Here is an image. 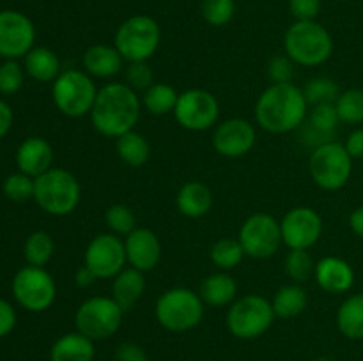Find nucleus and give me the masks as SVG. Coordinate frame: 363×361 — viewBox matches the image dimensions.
Listing matches in <instances>:
<instances>
[{"mask_svg":"<svg viewBox=\"0 0 363 361\" xmlns=\"http://www.w3.org/2000/svg\"><path fill=\"white\" fill-rule=\"evenodd\" d=\"M105 219L108 229L112 230L116 236H128V234H131L137 229V227H135L137 225V218H135L133 211H131L128 205H110V207L106 209Z\"/></svg>","mask_w":363,"mask_h":361,"instance_id":"4c0bfd02","label":"nucleus"},{"mask_svg":"<svg viewBox=\"0 0 363 361\" xmlns=\"http://www.w3.org/2000/svg\"><path fill=\"white\" fill-rule=\"evenodd\" d=\"M53 101L67 117H82L91 113L94 106L98 88L91 74L80 69H67L53 81Z\"/></svg>","mask_w":363,"mask_h":361,"instance_id":"1a4fd4ad","label":"nucleus"},{"mask_svg":"<svg viewBox=\"0 0 363 361\" xmlns=\"http://www.w3.org/2000/svg\"><path fill=\"white\" fill-rule=\"evenodd\" d=\"M11 126H13V110L7 103L0 101V138L6 137Z\"/></svg>","mask_w":363,"mask_h":361,"instance_id":"de8ad7c7","label":"nucleus"},{"mask_svg":"<svg viewBox=\"0 0 363 361\" xmlns=\"http://www.w3.org/2000/svg\"><path fill=\"white\" fill-rule=\"evenodd\" d=\"M209 257H211L213 264L216 268L223 269V271H229V269L236 268L243 260L245 251L240 241L225 237V239H220L213 244Z\"/></svg>","mask_w":363,"mask_h":361,"instance_id":"2f4dec72","label":"nucleus"},{"mask_svg":"<svg viewBox=\"0 0 363 361\" xmlns=\"http://www.w3.org/2000/svg\"><path fill=\"white\" fill-rule=\"evenodd\" d=\"M308 170L319 188L337 191L346 186L353 172V158L339 142H328L314 149L311 154Z\"/></svg>","mask_w":363,"mask_h":361,"instance_id":"0eeeda50","label":"nucleus"},{"mask_svg":"<svg viewBox=\"0 0 363 361\" xmlns=\"http://www.w3.org/2000/svg\"><path fill=\"white\" fill-rule=\"evenodd\" d=\"M315 282L325 292L342 294L353 287L354 271L344 258L325 257L315 264Z\"/></svg>","mask_w":363,"mask_h":361,"instance_id":"aec40b11","label":"nucleus"},{"mask_svg":"<svg viewBox=\"0 0 363 361\" xmlns=\"http://www.w3.org/2000/svg\"><path fill=\"white\" fill-rule=\"evenodd\" d=\"M177 209L188 218H201L208 214L213 205V193L204 183L190 180L183 184L176 198Z\"/></svg>","mask_w":363,"mask_h":361,"instance_id":"b1692460","label":"nucleus"},{"mask_svg":"<svg viewBox=\"0 0 363 361\" xmlns=\"http://www.w3.org/2000/svg\"><path fill=\"white\" fill-rule=\"evenodd\" d=\"M34 200L45 212L66 216L80 202V183L64 168H50L34 179Z\"/></svg>","mask_w":363,"mask_h":361,"instance_id":"20e7f679","label":"nucleus"},{"mask_svg":"<svg viewBox=\"0 0 363 361\" xmlns=\"http://www.w3.org/2000/svg\"><path fill=\"white\" fill-rule=\"evenodd\" d=\"M339 122L340 119L335 103L315 105L308 115L307 122H305L301 137L308 145H314V149L323 144H328V142H335Z\"/></svg>","mask_w":363,"mask_h":361,"instance_id":"6ab92c4d","label":"nucleus"},{"mask_svg":"<svg viewBox=\"0 0 363 361\" xmlns=\"http://www.w3.org/2000/svg\"><path fill=\"white\" fill-rule=\"evenodd\" d=\"M202 16L213 27H223L229 23L236 13L234 0H202Z\"/></svg>","mask_w":363,"mask_h":361,"instance_id":"c9c22d12","label":"nucleus"},{"mask_svg":"<svg viewBox=\"0 0 363 361\" xmlns=\"http://www.w3.org/2000/svg\"><path fill=\"white\" fill-rule=\"evenodd\" d=\"M177 98H179V94L170 85L152 84L144 92V106L152 115H167L170 112L174 113L177 105Z\"/></svg>","mask_w":363,"mask_h":361,"instance_id":"7c9ffc66","label":"nucleus"},{"mask_svg":"<svg viewBox=\"0 0 363 361\" xmlns=\"http://www.w3.org/2000/svg\"><path fill=\"white\" fill-rule=\"evenodd\" d=\"M140 117V99L126 84H108L99 88L91 119L96 130L108 138H119L133 131Z\"/></svg>","mask_w":363,"mask_h":361,"instance_id":"f03ea898","label":"nucleus"},{"mask_svg":"<svg viewBox=\"0 0 363 361\" xmlns=\"http://www.w3.org/2000/svg\"><path fill=\"white\" fill-rule=\"evenodd\" d=\"M245 255L252 258H268L279 251L282 241L280 223L266 212L248 216L240 229V239Z\"/></svg>","mask_w":363,"mask_h":361,"instance_id":"9b49d317","label":"nucleus"},{"mask_svg":"<svg viewBox=\"0 0 363 361\" xmlns=\"http://www.w3.org/2000/svg\"><path fill=\"white\" fill-rule=\"evenodd\" d=\"M144 289V273L135 268H126L113 278L112 297L124 311H130L142 297Z\"/></svg>","mask_w":363,"mask_h":361,"instance_id":"5701e85b","label":"nucleus"},{"mask_svg":"<svg viewBox=\"0 0 363 361\" xmlns=\"http://www.w3.org/2000/svg\"><path fill=\"white\" fill-rule=\"evenodd\" d=\"M14 324H16V314L13 306L7 301L0 299V336H6L7 333L13 331Z\"/></svg>","mask_w":363,"mask_h":361,"instance_id":"a18cd8bd","label":"nucleus"},{"mask_svg":"<svg viewBox=\"0 0 363 361\" xmlns=\"http://www.w3.org/2000/svg\"><path fill=\"white\" fill-rule=\"evenodd\" d=\"M307 303L308 297L305 289L294 283V285H284L282 289L277 290L272 304L277 317L291 319L300 315L307 308Z\"/></svg>","mask_w":363,"mask_h":361,"instance_id":"c756f323","label":"nucleus"},{"mask_svg":"<svg viewBox=\"0 0 363 361\" xmlns=\"http://www.w3.org/2000/svg\"><path fill=\"white\" fill-rule=\"evenodd\" d=\"M155 311L160 324L169 331H188L202 321L204 301L194 290L176 287L158 297Z\"/></svg>","mask_w":363,"mask_h":361,"instance_id":"39448f33","label":"nucleus"},{"mask_svg":"<svg viewBox=\"0 0 363 361\" xmlns=\"http://www.w3.org/2000/svg\"><path fill=\"white\" fill-rule=\"evenodd\" d=\"M4 195L13 202H25L34 197V177L27 173H13L4 183Z\"/></svg>","mask_w":363,"mask_h":361,"instance_id":"58836bf2","label":"nucleus"},{"mask_svg":"<svg viewBox=\"0 0 363 361\" xmlns=\"http://www.w3.org/2000/svg\"><path fill=\"white\" fill-rule=\"evenodd\" d=\"M162 32L155 18L137 14L128 18L116 32V48L128 62L149 60L160 46Z\"/></svg>","mask_w":363,"mask_h":361,"instance_id":"423d86ee","label":"nucleus"},{"mask_svg":"<svg viewBox=\"0 0 363 361\" xmlns=\"http://www.w3.org/2000/svg\"><path fill=\"white\" fill-rule=\"evenodd\" d=\"M124 66V59L116 46L94 45L84 53L85 73L96 78H110L121 73Z\"/></svg>","mask_w":363,"mask_h":361,"instance_id":"4be33fe9","label":"nucleus"},{"mask_svg":"<svg viewBox=\"0 0 363 361\" xmlns=\"http://www.w3.org/2000/svg\"><path fill=\"white\" fill-rule=\"evenodd\" d=\"M126 248L116 234H99L85 250V265L98 280L116 278L126 264Z\"/></svg>","mask_w":363,"mask_h":361,"instance_id":"4468645a","label":"nucleus"},{"mask_svg":"<svg viewBox=\"0 0 363 361\" xmlns=\"http://www.w3.org/2000/svg\"><path fill=\"white\" fill-rule=\"evenodd\" d=\"M124 248L131 268L142 273L155 269L162 257V244L158 236L149 229H135L133 232L128 234Z\"/></svg>","mask_w":363,"mask_h":361,"instance_id":"a211bd4d","label":"nucleus"},{"mask_svg":"<svg viewBox=\"0 0 363 361\" xmlns=\"http://www.w3.org/2000/svg\"><path fill=\"white\" fill-rule=\"evenodd\" d=\"M286 271L291 280L303 283L314 275L315 264L307 250H291L286 258Z\"/></svg>","mask_w":363,"mask_h":361,"instance_id":"e433bc0d","label":"nucleus"},{"mask_svg":"<svg viewBox=\"0 0 363 361\" xmlns=\"http://www.w3.org/2000/svg\"><path fill=\"white\" fill-rule=\"evenodd\" d=\"M339 331L350 340H363V292L350 296L337 311Z\"/></svg>","mask_w":363,"mask_h":361,"instance_id":"bb28decb","label":"nucleus"},{"mask_svg":"<svg viewBox=\"0 0 363 361\" xmlns=\"http://www.w3.org/2000/svg\"><path fill=\"white\" fill-rule=\"evenodd\" d=\"M344 147H346V151L350 152L351 158L363 159V127L353 131V133L347 137L346 145H344Z\"/></svg>","mask_w":363,"mask_h":361,"instance_id":"49530a36","label":"nucleus"},{"mask_svg":"<svg viewBox=\"0 0 363 361\" xmlns=\"http://www.w3.org/2000/svg\"><path fill=\"white\" fill-rule=\"evenodd\" d=\"M25 69L38 81L57 80V76L60 74L59 57L55 55V52L45 48V46L32 48L25 55Z\"/></svg>","mask_w":363,"mask_h":361,"instance_id":"cd10ccee","label":"nucleus"},{"mask_svg":"<svg viewBox=\"0 0 363 361\" xmlns=\"http://www.w3.org/2000/svg\"><path fill=\"white\" fill-rule=\"evenodd\" d=\"M289 11L296 21H312L321 11V0H289Z\"/></svg>","mask_w":363,"mask_h":361,"instance_id":"37998d69","label":"nucleus"},{"mask_svg":"<svg viewBox=\"0 0 363 361\" xmlns=\"http://www.w3.org/2000/svg\"><path fill=\"white\" fill-rule=\"evenodd\" d=\"M94 340L78 333H67L53 343L50 350L52 361H92Z\"/></svg>","mask_w":363,"mask_h":361,"instance_id":"393cba45","label":"nucleus"},{"mask_svg":"<svg viewBox=\"0 0 363 361\" xmlns=\"http://www.w3.org/2000/svg\"><path fill=\"white\" fill-rule=\"evenodd\" d=\"M34 39L30 18L18 11H0V55L11 60L25 57L34 46Z\"/></svg>","mask_w":363,"mask_h":361,"instance_id":"2eb2a0df","label":"nucleus"},{"mask_svg":"<svg viewBox=\"0 0 363 361\" xmlns=\"http://www.w3.org/2000/svg\"><path fill=\"white\" fill-rule=\"evenodd\" d=\"M307 108L303 88L294 84H272L259 96L255 119L269 133H289L305 122Z\"/></svg>","mask_w":363,"mask_h":361,"instance_id":"f257e3e1","label":"nucleus"},{"mask_svg":"<svg viewBox=\"0 0 363 361\" xmlns=\"http://www.w3.org/2000/svg\"><path fill=\"white\" fill-rule=\"evenodd\" d=\"M53 151L52 145L39 137H30L20 145L16 152V163L21 173L39 177L52 168Z\"/></svg>","mask_w":363,"mask_h":361,"instance_id":"412c9836","label":"nucleus"},{"mask_svg":"<svg viewBox=\"0 0 363 361\" xmlns=\"http://www.w3.org/2000/svg\"><path fill=\"white\" fill-rule=\"evenodd\" d=\"M53 250H55V244H53L52 236L39 230V232L28 236L27 243H25V258L30 265L43 268L52 258Z\"/></svg>","mask_w":363,"mask_h":361,"instance_id":"473e14b6","label":"nucleus"},{"mask_svg":"<svg viewBox=\"0 0 363 361\" xmlns=\"http://www.w3.org/2000/svg\"><path fill=\"white\" fill-rule=\"evenodd\" d=\"M286 53L300 66H321L333 52L330 32L318 21H294L284 38Z\"/></svg>","mask_w":363,"mask_h":361,"instance_id":"7ed1b4c3","label":"nucleus"},{"mask_svg":"<svg viewBox=\"0 0 363 361\" xmlns=\"http://www.w3.org/2000/svg\"><path fill=\"white\" fill-rule=\"evenodd\" d=\"M255 144V130L247 119H229L218 124L213 134L216 152L225 158H241Z\"/></svg>","mask_w":363,"mask_h":361,"instance_id":"f3484780","label":"nucleus"},{"mask_svg":"<svg viewBox=\"0 0 363 361\" xmlns=\"http://www.w3.org/2000/svg\"><path fill=\"white\" fill-rule=\"evenodd\" d=\"M117 154H119L121 161L126 163L128 166L138 168L147 163L149 156H151V145L145 140L144 134L130 131L117 138Z\"/></svg>","mask_w":363,"mask_h":361,"instance_id":"c85d7f7f","label":"nucleus"},{"mask_svg":"<svg viewBox=\"0 0 363 361\" xmlns=\"http://www.w3.org/2000/svg\"><path fill=\"white\" fill-rule=\"evenodd\" d=\"M282 241L291 250H308L319 241L323 234V219L314 209L294 207L284 216Z\"/></svg>","mask_w":363,"mask_h":361,"instance_id":"dca6fc26","label":"nucleus"},{"mask_svg":"<svg viewBox=\"0 0 363 361\" xmlns=\"http://www.w3.org/2000/svg\"><path fill=\"white\" fill-rule=\"evenodd\" d=\"M220 115V105L211 92L204 88H188L177 98L174 117L190 131H206L215 126Z\"/></svg>","mask_w":363,"mask_h":361,"instance_id":"ddd939ff","label":"nucleus"},{"mask_svg":"<svg viewBox=\"0 0 363 361\" xmlns=\"http://www.w3.org/2000/svg\"><path fill=\"white\" fill-rule=\"evenodd\" d=\"M294 60L289 55H275L268 62V76L273 84H293Z\"/></svg>","mask_w":363,"mask_h":361,"instance_id":"a19ab883","label":"nucleus"},{"mask_svg":"<svg viewBox=\"0 0 363 361\" xmlns=\"http://www.w3.org/2000/svg\"><path fill=\"white\" fill-rule=\"evenodd\" d=\"M116 361H149V357L140 345L128 342L117 347Z\"/></svg>","mask_w":363,"mask_h":361,"instance_id":"c03bdc74","label":"nucleus"},{"mask_svg":"<svg viewBox=\"0 0 363 361\" xmlns=\"http://www.w3.org/2000/svg\"><path fill=\"white\" fill-rule=\"evenodd\" d=\"M273 304L259 294L240 297L227 314V328L236 338L252 340L264 335L275 319Z\"/></svg>","mask_w":363,"mask_h":361,"instance_id":"6e6552de","label":"nucleus"},{"mask_svg":"<svg viewBox=\"0 0 363 361\" xmlns=\"http://www.w3.org/2000/svg\"><path fill=\"white\" fill-rule=\"evenodd\" d=\"M350 225L351 229H353V232L363 239V205H360V207H357L351 212Z\"/></svg>","mask_w":363,"mask_h":361,"instance_id":"8fccbe9b","label":"nucleus"},{"mask_svg":"<svg viewBox=\"0 0 363 361\" xmlns=\"http://www.w3.org/2000/svg\"><path fill=\"white\" fill-rule=\"evenodd\" d=\"M13 294L27 310L43 311L48 310L55 301L57 287L50 273L38 265H27L14 276Z\"/></svg>","mask_w":363,"mask_h":361,"instance_id":"f8f14e48","label":"nucleus"},{"mask_svg":"<svg viewBox=\"0 0 363 361\" xmlns=\"http://www.w3.org/2000/svg\"><path fill=\"white\" fill-rule=\"evenodd\" d=\"M74 280H77L78 287H82V289H87V287H91L92 283L98 280V276H96L94 273H92L91 269L87 268V265H82V268L77 271V276H74Z\"/></svg>","mask_w":363,"mask_h":361,"instance_id":"09e8293b","label":"nucleus"},{"mask_svg":"<svg viewBox=\"0 0 363 361\" xmlns=\"http://www.w3.org/2000/svg\"><path fill=\"white\" fill-rule=\"evenodd\" d=\"M155 84V73L147 60L142 62H128L126 67V85L137 91H147Z\"/></svg>","mask_w":363,"mask_h":361,"instance_id":"ea45409f","label":"nucleus"},{"mask_svg":"<svg viewBox=\"0 0 363 361\" xmlns=\"http://www.w3.org/2000/svg\"><path fill=\"white\" fill-rule=\"evenodd\" d=\"M23 85V71L20 64L14 60H7L0 66V92L2 94H14Z\"/></svg>","mask_w":363,"mask_h":361,"instance_id":"79ce46f5","label":"nucleus"},{"mask_svg":"<svg viewBox=\"0 0 363 361\" xmlns=\"http://www.w3.org/2000/svg\"><path fill=\"white\" fill-rule=\"evenodd\" d=\"M337 113L340 122L360 124L363 122V91L362 88H350L340 92L335 101Z\"/></svg>","mask_w":363,"mask_h":361,"instance_id":"72a5a7b5","label":"nucleus"},{"mask_svg":"<svg viewBox=\"0 0 363 361\" xmlns=\"http://www.w3.org/2000/svg\"><path fill=\"white\" fill-rule=\"evenodd\" d=\"M303 94L307 98L308 105H325V103H335L339 98V87L332 78L319 76L308 81L303 88Z\"/></svg>","mask_w":363,"mask_h":361,"instance_id":"f704fd0d","label":"nucleus"},{"mask_svg":"<svg viewBox=\"0 0 363 361\" xmlns=\"http://www.w3.org/2000/svg\"><path fill=\"white\" fill-rule=\"evenodd\" d=\"M124 310L113 297H91L77 310V329L91 340H106L112 336L123 322Z\"/></svg>","mask_w":363,"mask_h":361,"instance_id":"9d476101","label":"nucleus"},{"mask_svg":"<svg viewBox=\"0 0 363 361\" xmlns=\"http://www.w3.org/2000/svg\"><path fill=\"white\" fill-rule=\"evenodd\" d=\"M238 294V283L227 273H215L204 278L201 283V294L206 304L211 306H225V304L233 303L234 297Z\"/></svg>","mask_w":363,"mask_h":361,"instance_id":"a878e982","label":"nucleus"}]
</instances>
